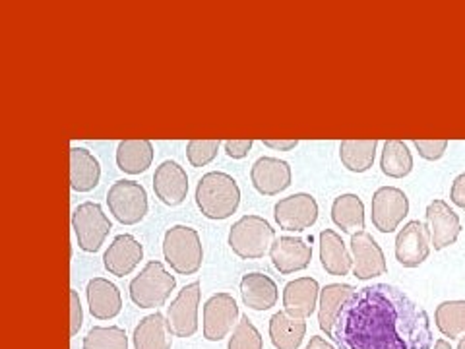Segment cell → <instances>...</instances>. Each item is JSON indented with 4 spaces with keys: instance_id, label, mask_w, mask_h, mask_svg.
<instances>
[{
    "instance_id": "1",
    "label": "cell",
    "mask_w": 465,
    "mask_h": 349,
    "mask_svg": "<svg viewBox=\"0 0 465 349\" xmlns=\"http://www.w3.org/2000/svg\"><path fill=\"white\" fill-rule=\"evenodd\" d=\"M331 340L340 349H430L432 332L427 311L401 289L374 284L347 299Z\"/></svg>"
},
{
    "instance_id": "2",
    "label": "cell",
    "mask_w": 465,
    "mask_h": 349,
    "mask_svg": "<svg viewBox=\"0 0 465 349\" xmlns=\"http://www.w3.org/2000/svg\"><path fill=\"white\" fill-rule=\"evenodd\" d=\"M241 188L227 173L212 171L196 186V204L208 220H227L239 208Z\"/></svg>"
},
{
    "instance_id": "3",
    "label": "cell",
    "mask_w": 465,
    "mask_h": 349,
    "mask_svg": "<svg viewBox=\"0 0 465 349\" xmlns=\"http://www.w3.org/2000/svg\"><path fill=\"white\" fill-rule=\"evenodd\" d=\"M163 254L167 264L181 275H193L200 270L203 249L198 231L186 225H173L165 231Z\"/></svg>"
},
{
    "instance_id": "4",
    "label": "cell",
    "mask_w": 465,
    "mask_h": 349,
    "mask_svg": "<svg viewBox=\"0 0 465 349\" xmlns=\"http://www.w3.org/2000/svg\"><path fill=\"white\" fill-rule=\"evenodd\" d=\"M273 241V227L260 215H244L229 229V246L244 260L262 258L270 253Z\"/></svg>"
},
{
    "instance_id": "5",
    "label": "cell",
    "mask_w": 465,
    "mask_h": 349,
    "mask_svg": "<svg viewBox=\"0 0 465 349\" xmlns=\"http://www.w3.org/2000/svg\"><path fill=\"white\" fill-rule=\"evenodd\" d=\"M177 285L174 275H171L159 260H152L143 270L130 282V299L140 309H157L165 304L171 291Z\"/></svg>"
},
{
    "instance_id": "6",
    "label": "cell",
    "mask_w": 465,
    "mask_h": 349,
    "mask_svg": "<svg viewBox=\"0 0 465 349\" xmlns=\"http://www.w3.org/2000/svg\"><path fill=\"white\" fill-rule=\"evenodd\" d=\"M72 227H74L78 246L85 253H97L113 229L111 220L97 202L80 204L72 212Z\"/></svg>"
},
{
    "instance_id": "7",
    "label": "cell",
    "mask_w": 465,
    "mask_h": 349,
    "mask_svg": "<svg viewBox=\"0 0 465 349\" xmlns=\"http://www.w3.org/2000/svg\"><path fill=\"white\" fill-rule=\"evenodd\" d=\"M109 210L123 225L140 224L148 214V194L136 181H116L107 193Z\"/></svg>"
},
{
    "instance_id": "8",
    "label": "cell",
    "mask_w": 465,
    "mask_h": 349,
    "mask_svg": "<svg viewBox=\"0 0 465 349\" xmlns=\"http://www.w3.org/2000/svg\"><path fill=\"white\" fill-rule=\"evenodd\" d=\"M200 284L184 285L177 299L167 309V324L173 336L191 338L198 330V307H200Z\"/></svg>"
},
{
    "instance_id": "9",
    "label": "cell",
    "mask_w": 465,
    "mask_h": 349,
    "mask_svg": "<svg viewBox=\"0 0 465 349\" xmlns=\"http://www.w3.org/2000/svg\"><path fill=\"white\" fill-rule=\"evenodd\" d=\"M410 214V198L396 186L378 188L372 196V225L381 233L396 231Z\"/></svg>"
},
{
    "instance_id": "10",
    "label": "cell",
    "mask_w": 465,
    "mask_h": 349,
    "mask_svg": "<svg viewBox=\"0 0 465 349\" xmlns=\"http://www.w3.org/2000/svg\"><path fill=\"white\" fill-rule=\"evenodd\" d=\"M237 301L229 294H215L203 304V338L210 342L223 340L231 328L239 324Z\"/></svg>"
},
{
    "instance_id": "11",
    "label": "cell",
    "mask_w": 465,
    "mask_h": 349,
    "mask_svg": "<svg viewBox=\"0 0 465 349\" xmlns=\"http://www.w3.org/2000/svg\"><path fill=\"white\" fill-rule=\"evenodd\" d=\"M273 215L278 225L285 231H304L318 220V204L314 196L307 193H297L282 198L273 206Z\"/></svg>"
},
{
    "instance_id": "12",
    "label": "cell",
    "mask_w": 465,
    "mask_h": 349,
    "mask_svg": "<svg viewBox=\"0 0 465 349\" xmlns=\"http://www.w3.org/2000/svg\"><path fill=\"white\" fill-rule=\"evenodd\" d=\"M430 233L425 224L410 222L396 237V258L405 268H417L430 254Z\"/></svg>"
},
{
    "instance_id": "13",
    "label": "cell",
    "mask_w": 465,
    "mask_h": 349,
    "mask_svg": "<svg viewBox=\"0 0 465 349\" xmlns=\"http://www.w3.org/2000/svg\"><path fill=\"white\" fill-rule=\"evenodd\" d=\"M351 253H353V274L357 280H372L376 275L386 274V258L381 244L374 241L367 231H359L351 235Z\"/></svg>"
},
{
    "instance_id": "14",
    "label": "cell",
    "mask_w": 465,
    "mask_h": 349,
    "mask_svg": "<svg viewBox=\"0 0 465 349\" xmlns=\"http://www.w3.org/2000/svg\"><path fill=\"white\" fill-rule=\"evenodd\" d=\"M427 229L430 233V243L434 251H442L454 244L461 231L458 214L448 206L444 200H432L427 208Z\"/></svg>"
},
{
    "instance_id": "15",
    "label": "cell",
    "mask_w": 465,
    "mask_h": 349,
    "mask_svg": "<svg viewBox=\"0 0 465 349\" xmlns=\"http://www.w3.org/2000/svg\"><path fill=\"white\" fill-rule=\"evenodd\" d=\"M293 173L283 159L260 157L251 169V181L256 191L264 196H275L289 188Z\"/></svg>"
},
{
    "instance_id": "16",
    "label": "cell",
    "mask_w": 465,
    "mask_h": 349,
    "mask_svg": "<svg viewBox=\"0 0 465 349\" xmlns=\"http://www.w3.org/2000/svg\"><path fill=\"white\" fill-rule=\"evenodd\" d=\"M270 258L280 274L289 275L311 266L312 246L299 237H280L272 244Z\"/></svg>"
},
{
    "instance_id": "17",
    "label": "cell",
    "mask_w": 465,
    "mask_h": 349,
    "mask_svg": "<svg viewBox=\"0 0 465 349\" xmlns=\"http://www.w3.org/2000/svg\"><path fill=\"white\" fill-rule=\"evenodd\" d=\"M142 258L143 246L140 244V241L128 235V233H123V235L114 237V241L109 244V249L104 254V264L109 274L124 278L130 272H134Z\"/></svg>"
},
{
    "instance_id": "18",
    "label": "cell",
    "mask_w": 465,
    "mask_h": 349,
    "mask_svg": "<svg viewBox=\"0 0 465 349\" xmlns=\"http://www.w3.org/2000/svg\"><path fill=\"white\" fill-rule=\"evenodd\" d=\"M153 191L155 196L167 206H179L188 194V177L186 171L177 162H163L155 169L153 174Z\"/></svg>"
},
{
    "instance_id": "19",
    "label": "cell",
    "mask_w": 465,
    "mask_h": 349,
    "mask_svg": "<svg viewBox=\"0 0 465 349\" xmlns=\"http://www.w3.org/2000/svg\"><path fill=\"white\" fill-rule=\"evenodd\" d=\"M320 285L314 278H299L283 289V307L291 318H309L320 301Z\"/></svg>"
},
{
    "instance_id": "20",
    "label": "cell",
    "mask_w": 465,
    "mask_h": 349,
    "mask_svg": "<svg viewBox=\"0 0 465 349\" xmlns=\"http://www.w3.org/2000/svg\"><path fill=\"white\" fill-rule=\"evenodd\" d=\"M87 304L97 320H111L123 309L121 291L105 278H94L87 284Z\"/></svg>"
},
{
    "instance_id": "21",
    "label": "cell",
    "mask_w": 465,
    "mask_h": 349,
    "mask_svg": "<svg viewBox=\"0 0 465 349\" xmlns=\"http://www.w3.org/2000/svg\"><path fill=\"white\" fill-rule=\"evenodd\" d=\"M242 301L252 311H268L278 303V285L266 274L251 272L241 280Z\"/></svg>"
},
{
    "instance_id": "22",
    "label": "cell",
    "mask_w": 465,
    "mask_h": 349,
    "mask_svg": "<svg viewBox=\"0 0 465 349\" xmlns=\"http://www.w3.org/2000/svg\"><path fill=\"white\" fill-rule=\"evenodd\" d=\"M101 165L97 157L85 148H70V186L76 193H90L97 186Z\"/></svg>"
},
{
    "instance_id": "23",
    "label": "cell",
    "mask_w": 465,
    "mask_h": 349,
    "mask_svg": "<svg viewBox=\"0 0 465 349\" xmlns=\"http://www.w3.org/2000/svg\"><path fill=\"white\" fill-rule=\"evenodd\" d=\"M355 287L347 284H330L322 291H320V301H318V324L326 332V336L331 338L333 324H336L338 314L343 309L347 299L355 294Z\"/></svg>"
},
{
    "instance_id": "24",
    "label": "cell",
    "mask_w": 465,
    "mask_h": 349,
    "mask_svg": "<svg viewBox=\"0 0 465 349\" xmlns=\"http://www.w3.org/2000/svg\"><path fill=\"white\" fill-rule=\"evenodd\" d=\"M320 262L331 275H347L351 270L353 258L349 256L345 243L336 231L324 229L320 233Z\"/></svg>"
},
{
    "instance_id": "25",
    "label": "cell",
    "mask_w": 465,
    "mask_h": 349,
    "mask_svg": "<svg viewBox=\"0 0 465 349\" xmlns=\"http://www.w3.org/2000/svg\"><path fill=\"white\" fill-rule=\"evenodd\" d=\"M171 336L167 316L153 313L142 318L134 328V349H171Z\"/></svg>"
},
{
    "instance_id": "26",
    "label": "cell",
    "mask_w": 465,
    "mask_h": 349,
    "mask_svg": "<svg viewBox=\"0 0 465 349\" xmlns=\"http://www.w3.org/2000/svg\"><path fill=\"white\" fill-rule=\"evenodd\" d=\"M153 162V144L150 140H123L116 148V165L128 174L148 171Z\"/></svg>"
},
{
    "instance_id": "27",
    "label": "cell",
    "mask_w": 465,
    "mask_h": 349,
    "mask_svg": "<svg viewBox=\"0 0 465 349\" xmlns=\"http://www.w3.org/2000/svg\"><path fill=\"white\" fill-rule=\"evenodd\" d=\"M304 334H307V323L291 318L285 311L275 313L270 320V338L278 349H299Z\"/></svg>"
},
{
    "instance_id": "28",
    "label": "cell",
    "mask_w": 465,
    "mask_h": 349,
    "mask_svg": "<svg viewBox=\"0 0 465 349\" xmlns=\"http://www.w3.org/2000/svg\"><path fill=\"white\" fill-rule=\"evenodd\" d=\"M331 220L341 231L355 233L365 229V206L357 194H341L331 204Z\"/></svg>"
},
{
    "instance_id": "29",
    "label": "cell",
    "mask_w": 465,
    "mask_h": 349,
    "mask_svg": "<svg viewBox=\"0 0 465 349\" xmlns=\"http://www.w3.org/2000/svg\"><path fill=\"white\" fill-rule=\"evenodd\" d=\"M382 173L391 179H403L413 169V155L401 140H386L381 157Z\"/></svg>"
},
{
    "instance_id": "30",
    "label": "cell",
    "mask_w": 465,
    "mask_h": 349,
    "mask_svg": "<svg viewBox=\"0 0 465 349\" xmlns=\"http://www.w3.org/2000/svg\"><path fill=\"white\" fill-rule=\"evenodd\" d=\"M376 148V140H345L340 145L341 164L353 173H365L374 164Z\"/></svg>"
},
{
    "instance_id": "31",
    "label": "cell",
    "mask_w": 465,
    "mask_h": 349,
    "mask_svg": "<svg viewBox=\"0 0 465 349\" xmlns=\"http://www.w3.org/2000/svg\"><path fill=\"white\" fill-rule=\"evenodd\" d=\"M436 328L448 340L461 338L465 334V301H444L434 313Z\"/></svg>"
},
{
    "instance_id": "32",
    "label": "cell",
    "mask_w": 465,
    "mask_h": 349,
    "mask_svg": "<svg viewBox=\"0 0 465 349\" xmlns=\"http://www.w3.org/2000/svg\"><path fill=\"white\" fill-rule=\"evenodd\" d=\"M84 349H128L126 332L119 326H94L84 338Z\"/></svg>"
},
{
    "instance_id": "33",
    "label": "cell",
    "mask_w": 465,
    "mask_h": 349,
    "mask_svg": "<svg viewBox=\"0 0 465 349\" xmlns=\"http://www.w3.org/2000/svg\"><path fill=\"white\" fill-rule=\"evenodd\" d=\"M264 344H262L260 332L256 326L251 323L249 316H241L239 324L232 330V336L229 338L227 349H262Z\"/></svg>"
},
{
    "instance_id": "34",
    "label": "cell",
    "mask_w": 465,
    "mask_h": 349,
    "mask_svg": "<svg viewBox=\"0 0 465 349\" xmlns=\"http://www.w3.org/2000/svg\"><path fill=\"white\" fill-rule=\"evenodd\" d=\"M220 152V140H191L186 145V157L193 167L212 164Z\"/></svg>"
},
{
    "instance_id": "35",
    "label": "cell",
    "mask_w": 465,
    "mask_h": 349,
    "mask_svg": "<svg viewBox=\"0 0 465 349\" xmlns=\"http://www.w3.org/2000/svg\"><path fill=\"white\" fill-rule=\"evenodd\" d=\"M415 148L419 150V155L429 159V162H436L440 159L448 148V140H415Z\"/></svg>"
},
{
    "instance_id": "36",
    "label": "cell",
    "mask_w": 465,
    "mask_h": 349,
    "mask_svg": "<svg viewBox=\"0 0 465 349\" xmlns=\"http://www.w3.org/2000/svg\"><path fill=\"white\" fill-rule=\"evenodd\" d=\"M70 311H72L70 336H76L78 330L82 328L84 314H82V304H80V299H78V291H74V289H70Z\"/></svg>"
},
{
    "instance_id": "37",
    "label": "cell",
    "mask_w": 465,
    "mask_h": 349,
    "mask_svg": "<svg viewBox=\"0 0 465 349\" xmlns=\"http://www.w3.org/2000/svg\"><path fill=\"white\" fill-rule=\"evenodd\" d=\"M252 144H254V140H227L225 152L232 159H242L252 150Z\"/></svg>"
},
{
    "instance_id": "38",
    "label": "cell",
    "mask_w": 465,
    "mask_h": 349,
    "mask_svg": "<svg viewBox=\"0 0 465 349\" xmlns=\"http://www.w3.org/2000/svg\"><path fill=\"white\" fill-rule=\"evenodd\" d=\"M450 198H452L456 206L465 210V173H461L460 177L454 181L452 191H450Z\"/></svg>"
},
{
    "instance_id": "39",
    "label": "cell",
    "mask_w": 465,
    "mask_h": 349,
    "mask_svg": "<svg viewBox=\"0 0 465 349\" xmlns=\"http://www.w3.org/2000/svg\"><path fill=\"white\" fill-rule=\"evenodd\" d=\"M264 145H268V148H272V150L289 152V150L297 148L299 140H264Z\"/></svg>"
},
{
    "instance_id": "40",
    "label": "cell",
    "mask_w": 465,
    "mask_h": 349,
    "mask_svg": "<svg viewBox=\"0 0 465 349\" xmlns=\"http://www.w3.org/2000/svg\"><path fill=\"white\" fill-rule=\"evenodd\" d=\"M307 349H336V347H333L330 342H326L324 338L314 336V338H311Z\"/></svg>"
},
{
    "instance_id": "41",
    "label": "cell",
    "mask_w": 465,
    "mask_h": 349,
    "mask_svg": "<svg viewBox=\"0 0 465 349\" xmlns=\"http://www.w3.org/2000/svg\"><path fill=\"white\" fill-rule=\"evenodd\" d=\"M458 349H465V334H463V336H461L460 342H458Z\"/></svg>"
}]
</instances>
